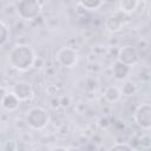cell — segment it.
Returning <instances> with one entry per match:
<instances>
[{"mask_svg":"<svg viewBox=\"0 0 151 151\" xmlns=\"http://www.w3.org/2000/svg\"><path fill=\"white\" fill-rule=\"evenodd\" d=\"M100 125H101V126H104V127H106V126L109 125L107 119H106V118H105V119H104V118H103V119H100Z\"/></svg>","mask_w":151,"mask_h":151,"instance_id":"19","label":"cell"},{"mask_svg":"<svg viewBox=\"0 0 151 151\" xmlns=\"http://www.w3.org/2000/svg\"><path fill=\"white\" fill-rule=\"evenodd\" d=\"M134 120L136 123L145 130L151 129V105L150 104H142L134 112Z\"/></svg>","mask_w":151,"mask_h":151,"instance_id":"5","label":"cell"},{"mask_svg":"<svg viewBox=\"0 0 151 151\" xmlns=\"http://www.w3.org/2000/svg\"><path fill=\"white\" fill-rule=\"evenodd\" d=\"M19 103H20V99L13 93H6L2 96V99H1V105L5 110L7 111H14L19 107Z\"/></svg>","mask_w":151,"mask_h":151,"instance_id":"8","label":"cell"},{"mask_svg":"<svg viewBox=\"0 0 151 151\" xmlns=\"http://www.w3.org/2000/svg\"><path fill=\"white\" fill-rule=\"evenodd\" d=\"M138 59H139L138 52L133 46H130V45L123 46L118 52V60L129 65V66L137 64Z\"/></svg>","mask_w":151,"mask_h":151,"instance_id":"6","label":"cell"},{"mask_svg":"<svg viewBox=\"0 0 151 151\" xmlns=\"http://www.w3.org/2000/svg\"><path fill=\"white\" fill-rule=\"evenodd\" d=\"M35 54L28 45H18L13 47L8 54L9 64L19 71L31 68L35 63Z\"/></svg>","mask_w":151,"mask_h":151,"instance_id":"1","label":"cell"},{"mask_svg":"<svg viewBox=\"0 0 151 151\" xmlns=\"http://www.w3.org/2000/svg\"><path fill=\"white\" fill-rule=\"evenodd\" d=\"M109 150H132V146L126 143H117V144L112 145Z\"/></svg>","mask_w":151,"mask_h":151,"instance_id":"16","label":"cell"},{"mask_svg":"<svg viewBox=\"0 0 151 151\" xmlns=\"http://www.w3.org/2000/svg\"><path fill=\"white\" fill-rule=\"evenodd\" d=\"M120 94H122V92L116 87V86H109L106 90H105V92H104V96H105V98L109 100V101H117L119 98H120Z\"/></svg>","mask_w":151,"mask_h":151,"instance_id":"12","label":"cell"},{"mask_svg":"<svg viewBox=\"0 0 151 151\" xmlns=\"http://www.w3.org/2000/svg\"><path fill=\"white\" fill-rule=\"evenodd\" d=\"M0 25H1V28H0V45L2 47L6 44L7 38H8V28H7V26L5 25L4 21H1Z\"/></svg>","mask_w":151,"mask_h":151,"instance_id":"15","label":"cell"},{"mask_svg":"<svg viewBox=\"0 0 151 151\" xmlns=\"http://www.w3.org/2000/svg\"><path fill=\"white\" fill-rule=\"evenodd\" d=\"M130 68L131 66L122 63V61H116L113 67H112V72H113V77L118 80H123L127 77V74L130 73Z\"/></svg>","mask_w":151,"mask_h":151,"instance_id":"9","label":"cell"},{"mask_svg":"<svg viewBox=\"0 0 151 151\" xmlns=\"http://www.w3.org/2000/svg\"><path fill=\"white\" fill-rule=\"evenodd\" d=\"M5 151H13V150H17L18 149V146H17V144H15V142H13V140H8V142H6V144H5V146L2 147Z\"/></svg>","mask_w":151,"mask_h":151,"instance_id":"17","label":"cell"},{"mask_svg":"<svg viewBox=\"0 0 151 151\" xmlns=\"http://www.w3.org/2000/svg\"><path fill=\"white\" fill-rule=\"evenodd\" d=\"M57 61L64 67H73L78 63V53L71 47H63L55 54Z\"/></svg>","mask_w":151,"mask_h":151,"instance_id":"4","label":"cell"},{"mask_svg":"<svg viewBox=\"0 0 151 151\" xmlns=\"http://www.w3.org/2000/svg\"><path fill=\"white\" fill-rule=\"evenodd\" d=\"M41 7L38 0H19L17 4V13L21 19L33 20L40 14Z\"/></svg>","mask_w":151,"mask_h":151,"instance_id":"3","label":"cell"},{"mask_svg":"<svg viewBox=\"0 0 151 151\" xmlns=\"http://www.w3.org/2000/svg\"><path fill=\"white\" fill-rule=\"evenodd\" d=\"M105 27L107 28V31L110 32H117L122 27V20L118 17L111 15L105 20Z\"/></svg>","mask_w":151,"mask_h":151,"instance_id":"10","label":"cell"},{"mask_svg":"<svg viewBox=\"0 0 151 151\" xmlns=\"http://www.w3.org/2000/svg\"><path fill=\"white\" fill-rule=\"evenodd\" d=\"M70 105V98L68 97H61L60 98V106H68Z\"/></svg>","mask_w":151,"mask_h":151,"instance_id":"18","label":"cell"},{"mask_svg":"<svg viewBox=\"0 0 151 151\" xmlns=\"http://www.w3.org/2000/svg\"><path fill=\"white\" fill-rule=\"evenodd\" d=\"M12 92L20 99V101H24V100H28L33 97L34 92H33V88L32 86L26 83V81H19L14 86H13V90Z\"/></svg>","mask_w":151,"mask_h":151,"instance_id":"7","label":"cell"},{"mask_svg":"<svg viewBox=\"0 0 151 151\" xmlns=\"http://www.w3.org/2000/svg\"><path fill=\"white\" fill-rule=\"evenodd\" d=\"M26 122L32 129L41 130L47 126V124L50 122V116L45 109H42L40 106H35V107H32L27 112Z\"/></svg>","mask_w":151,"mask_h":151,"instance_id":"2","label":"cell"},{"mask_svg":"<svg viewBox=\"0 0 151 151\" xmlns=\"http://www.w3.org/2000/svg\"><path fill=\"white\" fill-rule=\"evenodd\" d=\"M137 91V87H136V84L132 83V81H126L123 87H122V93L125 94V96H133Z\"/></svg>","mask_w":151,"mask_h":151,"instance_id":"14","label":"cell"},{"mask_svg":"<svg viewBox=\"0 0 151 151\" xmlns=\"http://www.w3.org/2000/svg\"><path fill=\"white\" fill-rule=\"evenodd\" d=\"M104 0H79L80 5L85 8V9H90V11H96L98 9Z\"/></svg>","mask_w":151,"mask_h":151,"instance_id":"13","label":"cell"},{"mask_svg":"<svg viewBox=\"0 0 151 151\" xmlns=\"http://www.w3.org/2000/svg\"><path fill=\"white\" fill-rule=\"evenodd\" d=\"M138 6V0H120L119 7L124 13H132Z\"/></svg>","mask_w":151,"mask_h":151,"instance_id":"11","label":"cell"}]
</instances>
